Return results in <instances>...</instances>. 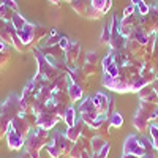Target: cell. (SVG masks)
<instances>
[{
    "mask_svg": "<svg viewBox=\"0 0 158 158\" xmlns=\"http://www.w3.org/2000/svg\"><path fill=\"white\" fill-rule=\"evenodd\" d=\"M49 141H51L49 131L44 128L35 127V128H32L30 135L25 138L24 150L30 155V158H40V150L43 147H46Z\"/></svg>",
    "mask_w": 158,
    "mask_h": 158,
    "instance_id": "obj_1",
    "label": "cell"
},
{
    "mask_svg": "<svg viewBox=\"0 0 158 158\" xmlns=\"http://www.w3.org/2000/svg\"><path fill=\"white\" fill-rule=\"evenodd\" d=\"M158 118V104L153 103H142L139 104V108L133 117V127L139 131V133H144L146 130H149V125L152 120H156Z\"/></svg>",
    "mask_w": 158,
    "mask_h": 158,
    "instance_id": "obj_2",
    "label": "cell"
},
{
    "mask_svg": "<svg viewBox=\"0 0 158 158\" xmlns=\"http://www.w3.org/2000/svg\"><path fill=\"white\" fill-rule=\"evenodd\" d=\"M71 147H73V142L62 133H56L46 146L51 158H67L70 155Z\"/></svg>",
    "mask_w": 158,
    "mask_h": 158,
    "instance_id": "obj_3",
    "label": "cell"
},
{
    "mask_svg": "<svg viewBox=\"0 0 158 158\" xmlns=\"http://www.w3.org/2000/svg\"><path fill=\"white\" fill-rule=\"evenodd\" d=\"M152 149H153L152 141L149 142L147 138H138L136 135H128L123 142V153H133L139 158L147 155V152Z\"/></svg>",
    "mask_w": 158,
    "mask_h": 158,
    "instance_id": "obj_4",
    "label": "cell"
},
{
    "mask_svg": "<svg viewBox=\"0 0 158 158\" xmlns=\"http://www.w3.org/2000/svg\"><path fill=\"white\" fill-rule=\"evenodd\" d=\"M19 112H21V95L13 94L2 103V114L5 120L11 123L13 118L19 115Z\"/></svg>",
    "mask_w": 158,
    "mask_h": 158,
    "instance_id": "obj_5",
    "label": "cell"
},
{
    "mask_svg": "<svg viewBox=\"0 0 158 158\" xmlns=\"http://www.w3.org/2000/svg\"><path fill=\"white\" fill-rule=\"evenodd\" d=\"M98 115H103V114H100L98 109L95 108L92 97H85V100H82V103L79 104V118L84 120L87 125H90Z\"/></svg>",
    "mask_w": 158,
    "mask_h": 158,
    "instance_id": "obj_6",
    "label": "cell"
},
{
    "mask_svg": "<svg viewBox=\"0 0 158 158\" xmlns=\"http://www.w3.org/2000/svg\"><path fill=\"white\" fill-rule=\"evenodd\" d=\"M59 120H60V117H59L57 114H54V112L49 111V109H44L41 114L36 115V127L51 131L52 128L57 125Z\"/></svg>",
    "mask_w": 158,
    "mask_h": 158,
    "instance_id": "obj_7",
    "label": "cell"
},
{
    "mask_svg": "<svg viewBox=\"0 0 158 158\" xmlns=\"http://www.w3.org/2000/svg\"><path fill=\"white\" fill-rule=\"evenodd\" d=\"M5 139H6V146H8V149L13 150V152H19V150H22L24 146H25V139L18 133L16 130H13L11 125H10V128H8V131H6Z\"/></svg>",
    "mask_w": 158,
    "mask_h": 158,
    "instance_id": "obj_8",
    "label": "cell"
},
{
    "mask_svg": "<svg viewBox=\"0 0 158 158\" xmlns=\"http://www.w3.org/2000/svg\"><path fill=\"white\" fill-rule=\"evenodd\" d=\"M10 125H11V128H13V130H16V131H18V133H19L24 139L27 138V136L30 135V131H32V127L29 125V122H27V120H25L24 112H19V115L13 118Z\"/></svg>",
    "mask_w": 158,
    "mask_h": 158,
    "instance_id": "obj_9",
    "label": "cell"
},
{
    "mask_svg": "<svg viewBox=\"0 0 158 158\" xmlns=\"http://www.w3.org/2000/svg\"><path fill=\"white\" fill-rule=\"evenodd\" d=\"M16 33H18V36L21 38V41L25 44V48L30 49L32 41H33V33H35V24L27 22L21 30H16Z\"/></svg>",
    "mask_w": 158,
    "mask_h": 158,
    "instance_id": "obj_10",
    "label": "cell"
},
{
    "mask_svg": "<svg viewBox=\"0 0 158 158\" xmlns=\"http://www.w3.org/2000/svg\"><path fill=\"white\" fill-rule=\"evenodd\" d=\"M79 57H81V44L71 41L68 49L65 51V62H67L68 67H74V63L79 60Z\"/></svg>",
    "mask_w": 158,
    "mask_h": 158,
    "instance_id": "obj_11",
    "label": "cell"
},
{
    "mask_svg": "<svg viewBox=\"0 0 158 158\" xmlns=\"http://www.w3.org/2000/svg\"><path fill=\"white\" fill-rule=\"evenodd\" d=\"M89 149H90V139L81 136V138H79V139L73 144L68 158H81L82 152H85V150H89ZM90 150H92V149H90Z\"/></svg>",
    "mask_w": 158,
    "mask_h": 158,
    "instance_id": "obj_12",
    "label": "cell"
},
{
    "mask_svg": "<svg viewBox=\"0 0 158 158\" xmlns=\"http://www.w3.org/2000/svg\"><path fill=\"white\" fill-rule=\"evenodd\" d=\"M98 54H95V52H89V54L85 56V60L82 63V71L87 74V76H92L95 74L98 71Z\"/></svg>",
    "mask_w": 158,
    "mask_h": 158,
    "instance_id": "obj_13",
    "label": "cell"
},
{
    "mask_svg": "<svg viewBox=\"0 0 158 158\" xmlns=\"http://www.w3.org/2000/svg\"><path fill=\"white\" fill-rule=\"evenodd\" d=\"M92 101H94L95 108L98 109V112H100V114H104V115L108 114L109 98H108L106 95H104V94H101V92H97L95 95H92Z\"/></svg>",
    "mask_w": 158,
    "mask_h": 158,
    "instance_id": "obj_14",
    "label": "cell"
},
{
    "mask_svg": "<svg viewBox=\"0 0 158 158\" xmlns=\"http://www.w3.org/2000/svg\"><path fill=\"white\" fill-rule=\"evenodd\" d=\"M84 125H85V122L84 120H81V118H77V122L73 125V127H70L67 131H65V136H67L73 144L81 138V135H82V128H84Z\"/></svg>",
    "mask_w": 158,
    "mask_h": 158,
    "instance_id": "obj_15",
    "label": "cell"
},
{
    "mask_svg": "<svg viewBox=\"0 0 158 158\" xmlns=\"http://www.w3.org/2000/svg\"><path fill=\"white\" fill-rule=\"evenodd\" d=\"M138 97L142 103H153V104H158V95L153 87H149L146 85L144 89H141L138 92Z\"/></svg>",
    "mask_w": 158,
    "mask_h": 158,
    "instance_id": "obj_16",
    "label": "cell"
},
{
    "mask_svg": "<svg viewBox=\"0 0 158 158\" xmlns=\"http://www.w3.org/2000/svg\"><path fill=\"white\" fill-rule=\"evenodd\" d=\"M49 30L44 27V25H40V24H35V33H33V41H32V46L30 49H35L41 44V41L48 36Z\"/></svg>",
    "mask_w": 158,
    "mask_h": 158,
    "instance_id": "obj_17",
    "label": "cell"
},
{
    "mask_svg": "<svg viewBox=\"0 0 158 158\" xmlns=\"http://www.w3.org/2000/svg\"><path fill=\"white\" fill-rule=\"evenodd\" d=\"M67 92H68V95H70V98H71L73 103L81 101L82 97H84V89H82V87H79V85L74 84V82H71V81H70V84H68Z\"/></svg>",
    "mask_w": 158,
    "mask_h": 158,
    "instance_id": "obj_18",
    "label": "cell"
},
{
    "mask_svg": "<svg viewBox=\"0 0 158 158\" xmlns=\"http://www.w3.org/2000/svg\"><path fill=\"white\" fill-rule=\"evenodd\" d=\"M11 59V54H10V44L0 41V70H3L8 62Z\"/></svg>",
    "mask_w": 158,
    "mask_h": 158,
    "instance_id": "obj_19",
    "label": "cell"
},
{
    "mask_svg": "<svg viewBox=\"0 0 158 158\" xmlns=\"http://www.w3.org/2000/svg\"><path fill=\"white\" fill-rule=\"evenodd\" d=\"M106 142H109V141L104 139V138H101V136H98V135H95L94 138L90 139V149H92V152L98 153L104 146H106Z\"/></svg>",
    "mask_w": 158,
    "mask_h": 158,
    "instance_id": "obj_20",
    "label": "cell"
},
{
    "mask_svg": "<svg viewBox=\"0 0 158 158\" xmlns=\"http://www.w3.org/2000/svg\"><path fill=\"white\" fill-rule=\"evenodd\" d=\"M90 3H92L94 8L101 11L103 15H106V13L111 10V6H112V0H90Z\"/></svg>",
    "mask_w": 158,
    "mask_h": 158,
    "instance_id": "obj_21",
    "label": "cell"
},
{
    "mask_svg": "<svg viewBox=\"0 0 158 158\" xmlns=\"http://www.w3.org/2000/svg\"><path fill=\"white\" fill-rule=\"evenodd\" d=\"M70 5H71V8L77 13L79 16L85 18V13H87V8H89L90 3H87V0H73Z\"/></svg>",
    "mask_w": 158,
    "mask_h": 158,
    "instance_id": "obj_22",
    "label": "cell"
},
{
    "mask_svg": "<svg viewBox=\"0 0 158 158\" xmlns=\"http://www.w3.org/2000/svg\"><path fill=\"white\" fill-rule=\"evenodd\" d=\"M63 120H65V123H67L68 128L73 127V125L77 122V114H76V109H74L73 106H70V108L67 109V112H65V115H63Z\"/></svg>",
    "mask_w": 158,
    "mask_h": 158,
    "instance_id": "obj_23",
    "label": "cell"
},
{
    "mask_svg": "<svg viewBox=\"0 0 158 158\" xmlns=\"http://www.w3.org/2000/svg\"><path fill=\"white\" fill-rule=\"evenodd\" d=\"M109 127H112V128H120V127H123V115L120 114V112H114L109 118Z\"/></svg>",
    "mask_w": 158,
    "mask_h": 158,
    "instance_id": "obj_24",
    "label": "cell"
},
{
    "mask_svg": "<svg viewBox=\"0 0 158 158\" xmlns=\"http://www.w3.org/2000/svg\"><path fill=\"white\" fill-rule=\"evenodd\" d=\"M8 128H10V122L5 120V117L2 114V103H0V139H3L6 136Z\"/></svg>",
    "mask_w": 158,
    "mask_h": 158,
    "instance_id": "obj_25",
    "label": "cell"
},
{
    "mask_svg": "<svg viewBox=\"0 0 158 158\" xmlns=\"http://www.w3.org/2000/svg\"><path fill=\"white\" fill-rule=\"evenodd\" d=\"M149 133H150V138H152L153 149L158 150V125L156 123H150L149 125Z\"/></svg>",
    "mask_w": 158,
    "mask_h": 158,
    "instance_id": "obj_26",
    "label": "cell"
},
{
    "mask_svg": "<svg viewBox=\"0 0 158 158\" xmlns=\"http://www.w3.org/2000/svg\"><path fill=\"white\" fill-rule=\"evenodd\" d=\"M27 22H29V21H25V18H24L22 15H19V13H16V15L13 16V19H11V24L15 25V29H16V30H21Z\"/></svg>",
    "mask_w": 158,
    "mask_h": 158,
    "instance_id": "obj_27",
    "label": "cell"
},
{
    "mask_svg": "<svg viewBox=\"0 0 158 158\" xmlns=\"http://www.w3.org/2000/svg\"><path fill=\"white\" fill-rule=\"evenodd\" d=\"M104 15L101 11H98L97 8H94L92 6V3L89 5V8H87V13H85V18L87 19H100V18H103Z\"/></svg>",
    "mask_w": 158,
    "mask_h": 158,
    "instance_id": "obj_28",
    "label": "cell"
},
{
    "mask_svg": "<svg viewBox=\"0 0 158 158\" xmlns=\"http://www.w3.org/2000/svg\"><path fill=\"white\" fill-rule=\"evenodd\" d=\"M109 41H111V29H109V24H108V25H104L103 33L100 36V44L106 46V44H109Z\"/></svg>",
    "mask_w": 158,
    "mask_h": 158,
    "instance_id": "obj_29",
    "label": "cell"
},
{
    "mask_svg": "<svg viewBox=\"0 0 158 158\" xmlns=\"http://www.w3.org/2000/svg\"><path fill=\"white\" fill-rule=\"evenodd\" d=\"M24 117H25V120L29 122V125H30L32 128H35V127H36V115H35L33 112H29V114H24Z\"/></svg>",
    "mask_w": 158,
    "mask_h": 158,
    "instance_id": "obj_30",
    "label": "cell"
},
{
    "mask_svg": "<svg viewBox=\"0 0 158 158\" xmlns=\"http://www.w3.org/2000/svg\"><path fill=\"white\" fill-rule=\"evenodd\" d=\"M2 3L6 5L8 8H11L15 13H19V6H18V3H16V0H2Z\"/></svg>",
    "mask_w": 158,
    "mask_h": 158,
    "instance_id": "obj_31",
    "label": "cell"
},
{
    "mask_svg": "<svg viewBox=\"0 0 158 158\" xmlns=\"http://www.w3.org/2000/svg\"><path fill=\"white\" fill-rule=\"evenodd\" d=\"M138 11H139V15H141V16H146V15H149L150 6H149L146 2H142L141 5H138Z\"/></svg>",
    "mask_w": 158,
    "mask_h": 158,
    "instance_id": "obj_32",
    "label": "cell"
},
{
    "mask_svg": "<svg viewBox=\"0 0 158 158\" xmlns=\"http://www.w3.org/2000/svg\"><path fill=\"white\" fill-rule=\"evenodd\" d=\"M109 150H111V142H106V146H104V147L98 152V156H100V158H108Z\"/></svg>",
    "mask_w": 158,
    "mask_h": 158,
    "instance_id": "obj_33",
    "label": "cell"
},
{
    "mask_svg": "<svg viewBox=\"0 0 158 158\" xmlns=\"http://www.w3.org/2000/svg\"><path fill=\"white\" fill-rule=\"evenodd\" d=\"M70 43H71V41H70V40H68L67 36H63V35H62V36H60V40H59V46H60L63 51H67V49H68Z\"/></svg>",
    "mask_w": 158,
    "mask_h": 158,
    "instance_id": "obj_34",
    "label": "cell"
},
{
    "mask_svg": "<svg viewBox=\"0 0 158 158\" xmlns=\"http://www.w3.org/2000/svg\"><path fill=\"white\" fill-rule=\"evenodd\" d=\"M135 10H136V6H135V5L127 6V8L123 10V16H131V15H135Z\"/></svg>",
    "mask_w": 158,
    "mask_h": 158,
    "instance_id": "obj_35",
    "label": "cell"
},
{
    "mask_svg": "<svg viewBox=\"0 0 158 158\" xmlns=\"http://www.w3.org/2000/svg\"><path fill=\"white\" fill-rule=\"evenodd\" d=\"M92 155H94V152H92V150L89 149V150H85V152H82V155H81V158H92Z\"/></svg>",
    "mask_w": 158,
    "mask_h": 158,
    "instance_id": "obj_36",
    "label": "cell"
},
{
    "mask_svg": "<svg viewBox=\"0 0 158 158\" xmlns=\"http://www.w3.org/2000/svg\"><path fill=\"white\" fill-rule=\"evenodd\" d=\"M6 24H8V22H6V21H3V19L0 21V35H2V33H3V30L6 29Z\"/></svg>",
    "mask_w": 158,
    "mask_h": 158,
    "instance_id": "obj_37",
    "label": "cell"
},
{
    "mask_svg": "<svg viewBox=\"0 0 158 158\" xmlns=\"http://www.w3.org/2000/svg\"><path fill=\"white\" fill-rule=\"evenodd\" d=\"M142 158H156V155H155V153L150 150V152H147V155H144Z\"/></svg>",
    "mask_w": 158,
    "mask_h": 158,
    "instance_id": "obj_38",
    "label": "cell"
},
{
    "mask_svg": "<svg viewBox=\"0 0 158 158\" xmlns=\"http://www.w3.org/2000/svg\"><path fill=\"white\" fill-rule=\"evenodd\" d=\"M122 158H139V156H136V155H133V153H123Z\"/></svg>",
    "mask_w": 158,
    "mask_h": 158,
    "instance_id": "obj_39",
    "label": "cell"
},
{
    "mask_svg": "<svg viewBox=\"0 0 158 158\" xmlns=\"http://www.w3.org/2000/svg\"><path fill=\"white\" fill-rule=\"evenodd\" d=\"M144 2V0H131V5H135V6H138V5H141Z\"/></svg>",
    "mask_w": 158,
    "mask_h": 158,
    "instance_id": "obj_40",
    "label": "cell"
},
{
    "mask_svg": "<svg viewBox=\"0 0 158 158\" xmlns=\"http://www.w3.org/2000/svg\"><path fill=\"white\" fill-rule=\"evenodd\" d=\"M49 2H51L52 5H59V3L62 2V0H49Z\"/></svg>",
    "mask_w": 158,
    "mask_h": 158,
    "instance_id": "obj_41",
    "label": "cell"
},
{
    "mask_svg": "<svg viewBox=\"0 0 158 158\" xmlns=\"http://www.w3.org/2000/svg\"><path fill=\"white\" fill-rule=\"evenodd\" d=\"M92 158H100V156H98V153H94V155H92Z\"/></svg>",
    "mask_w": 158,
    "mask_h": 158,
    "instance_id": "obj_42",
    "label": "cell"
},
{
    "mask_svg": "<svg viewBox=\"0 0 158 158\" xmlns=\"http://www.w3.org/2000/svg\"><path fill=\"white\" fill-rule=\"evenodd\" d=\"M3 19V16H2V10H0V21H2Z\"/></svg>",
    "mask_w": 158,
    "mask_h": 158,
    "instance_id": "obj_43",
    "label": "cell"
},
{
    "mask_svg": "<svg viewBox=\"0 0 158 158\" xmlns=\"http://www.w3.org/2000/svg\"><path fill=\"white\" fill-rule=\"evenodd\" d=\"M155 123H156V125H158V118H156V120H155Z\"/></svg>",
    "mask_w": 158,
    "mask_h": 158,
    "instance_id": "obj_44",
    "label": "cell"
},
{
    "mask_svg": "<svg viewBox=\"0 0 158 158\" xmlns=\"http://www.w3.org/2000/svg\"><path fill=\"white\" fill-rule=\"evenodd\" d=\"M156 44H158V40H156Z\"/></svg>",
    "mask_w": 158,
    "mask_h": 158,
    "instance_id": "obj_45",
    "label": "cell"
}]
</instances>
